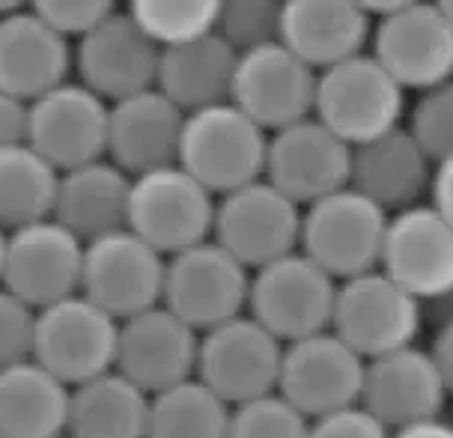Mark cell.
<instances>
[{
  "mask_svg": "<svg viewBox=\"0 0 453 438\" xmlns=\"http://www.w3.org/2000/svg\"><path fill=\"white\" fill-rule=\"evenodd\" d=\"M430 352H433L435 364H439V373L444 379V388H448V396H453V316L439 331H435Z\"/></svg>",
  "mask_w": 453,
  "mask_h": 438,
  "instance_id": "obj_41",
  "label": "cell"
},
{
  "mask_svg": "<svg viewBox=\"0 0 453 438\" xmlns=\"http://www.w3.org/2000/svg\"><path fill=\"white\" fill-rule=\"evenodd\" d=\"M435 161L415 141L409 126L352 146L349 185L385 209L388 215L430 200Z\"/></svg>",
  "mask_w": 453,
  "mask_h": 438,
  "instance_id": "obj_22",
  "label": "cell"
},
{
  "mask_svg": "<svg viewBox=\"0 0 453 438\" xmlns=\"http://www.w3.org/2000/svg\"><path fill=\"white\" fill-rule=\"evenodd\" d=\"M391 438H453V424L450 420L439 418H426V420H415L409 426L391 429Z\"/></svg>",
  "mask_w": 453,
  "mask_h": 438,
  "instance_id": "obj_42",
  "label": "cell"
},
{
  "mask_svg": "<svg viewBox=\"0 0 453 438\" xmlns=\"http://www.w3.org/2000/svg\"><path fill=\"white\" fill-rule=\"evenodd\" d=\"M406 93L373 54L361 51L319 72L313 117L349 146H358L403 126Z\"/></svg>",
  "mask_w": 453,
  "mask_h": 438,
  "instance_id": "obj_2",
  "label": "cell"
},
{
  "mask_svg": "<svg viewBox=\"0 0 453 438\" xmlns=\"http://www.w3.org/2000/svg\"><path fill=\"white\" fill-rule=\"evenodd\" d=\"M57 438H72V435H57Z\"/></svg>",
  "mask_w": 453,
  "mask_h": 438,
  "instance_id": "obj_47",
  "label": "cell"
},
{
  "mask_svg": "<svg viewBox=\"0 0 453 438\" xmlns=\"http://www.w3.org/2000/svg\"><path fill=\"white\" fill-rule=\"evenodd\" d=\"M218 10L221 0H126V12L161 48L212 34Z\"/></svg>",
  "mask_w": 453,
  "mask_h": 438,
  "instance_id": "obj_32",
  "label": "cell"
},
{
  "mask_svg": "<svg viewBox=\"0 0 453 438\" xmlns=\"http://www.w3.org/2000/svg\"><path fill=\"white\" fill-rule=\"evenodd\" d=\"M6 245H10V230L0 224V283H4V263H6Z\"/></svg>",
  "mask_w": 453,
  "mask_h": 438,
  "instance_id": "obj_45",
  "label": "cell"
},
{
  "mask_svg": "<svg viewBox=\"0 0 453 438\" xmlns=\"http://www.w3.org/2000/svg\"><path fill=\"white\" fill-rule=\"evenodd\" d=\"M36 307L0 283V370L34 358Z\"/></svg>",
  "mask_w": 453,
  "mask_h": 438,
  "instance_id": "obj_36",
  "label": "cell"
},
{
  "mask_svg": "<svg viewBox=\"0 0 453 438\" xmlns=\"http://www.w3.org/2000/svg\"><path fill=\"white\" fill-rule=\"evenodd\" d=\"M352 146L334 134L317 117L278 128L269 137L265 180L293 197L298 206H311L349 185Z\"/></svg>",
  "mask_w": 453,
  "mask_h": 438,
  "instance_id": "obj_18",
  "label": "cell"
},
{
  "mask_svg": "<svg viewBox=\"0 0 453 438\" xmlns=\"http://www.w3.org/2000/svg\"><path fill=\"white\" fill-rule=\"evenodd\" d=\"M388 224L391 215L379 203L346 185L304 206L298 250L319 263L334 280H346L382 265Z\"/></svg>",
  "mask_w": 453,
  "mask_h": 438,
  "instance_id": "obj_3",
  "label": "cell"
},
{
  "mask_svg": "<svg viewBox=\"0 0 453 438\" xmlns=\"http://www.w3.org/2000/svg\"><path fill=\"white\" fill-rule=\"evenodd\" d=\"M30 10L69 39H81L119 10V0H30Z\"/></svg>",
  "mask_w": 453,
  "mask_h": 438,
  "instance_id": "obj_37",
  "label": "cell"
},
{
  "mask_svg": "<svg viewBox=\"0 0 453 438\" xmlns=\"http://www.w3.org/2000/svg\"><path fill=\"white\" fill-rule=\"evenodd\" d=\"M444 400L448 388L430 349L411 343L367 361L361 405L388 429L439 418Z\"/></svg>",
  "mask_w": 453,
  "mask_h": 438,
  "instance_id": "obj_21",
  "label": "cell"
},
{
  "mask_svg": "<svg viewBox=\"0 0 453 438\" xmlns=\"http://www.w3.org/2000/svg\"><path fill=\"white\" fill-rule=\"evenodd\" d=\"M111 104L81 81H63L30 102L27 143L66 173L72 167L108 158Z\"/></svg>",
  "mask_w": 453,
  "mask_h": 438,
  "instance_id": "obj_17",
  "label": "cell"
},
{
  "mask_svg": "<svg viewBox=\"0 0 453 438\" xmlns=\"http://www.w3.org/2000/svg\"><path fill=\"white\" fill-rule=\"evenodd\" d=\"M406 126L435 165L453 156V78L418 96Z\"/></svg>",
  "mask_w": 453,
  "mask_h": 438,
  "instance_id": "obj_35",
  "label": "cell"
},
{
  "mask_svg": "<svg viewBox=\"0 0 453 438\" xmlns=\"http://www.w3.org/2000/svg\"><path fill=\"white\" fill-rule=\"evenodd\" d=\"M233 405L203 379H188L152 394L147 438H226Z\"/></svg>",
  "mask_w": 453,
  "mask_h": 438,
  "instance_id": "obj_31",
  "label": "cell"
},
{
  "mask_svg": "<svg viewBox=\"0 0 453 438\" xmlns=\"http://www.w3.org/2000/svg\"><path fill=\"white\" fill-rule=\"evenodd\" d=\"M302 215L304 206H298L263 176L218 197L212 239L242 259L250 272H257L298 250Z\"/></svg>",
  "mask_w": 453,
  "mask_h": 438,
  "instance_id": "obj_10",
  "label": "cell"
},
{
  "mask_svg": "<svg viewBox=\"0 0 453 438\" xmlns=\"http://www.w3.org/2000/svg\"><path fill=\"white\" fill-rule=\"evenodd\" d=\"M215 212L218 197L180 161L134 176L132 182L128 227L165 257L212 239Z\"/></svg>",
  "mask_w": 453,
  "mask_h": 438,
  "instance_id": "obj_5",
  "label": "cell"
},
{
  "mask_svg": "<svg viewBox=\"0 0 453 438\" xmlns=\"http://www.w3.org/2000/svg\"><path fill=\"white\" fill-rule=\"evenodd\" d=\"M311 438H391V429L358 403L311 420Z\"/></svg>",
  "mask_w": 453,
  "mask_h": 438,
  "instance_id": "obj_38",
  "label": "cell"
},
{
  "mask_svg": "<svg viewBox=\"0 0 453 438\" xmlns=\"http://www.w3.org/2000/svg\"><path fill=\"white\" fill-rule=\"evenodd\" d=\"M379 269L418 302L453 296V224L430 200L394 212Z\"/></svg>",
  "mask_w": 453,
  "mask_h": 438,
  "instance_id": "obj_19",
  "label": "cell"
},
{
  "mask_svg": "<svg viewBox=\"0 0 453 438\" xmlns=\"http://www.w3.org/2000/svg\"><path fill=\"white\" fill-rule=\"evenodd\" d=\"M161 45L126 10H117L75 42V72L104 102L152 90L158 78Z\"/></svg>",
  "mask_w": 453,
  "mask_h": 438,
  "instance_id": "obj_15",
  "label": "cell"
},
{
  "mask_svg": "<svg viewBox=\"0 0 453 438\" xmlns=\"http://www.w3.org/2000/svg\"><path fill=\"white\" fill-rule=\"evenodd\" d=\"M364 373L367 358L328 328L283 346L278 394L317 420L361 403Z\"/></svg>",
  "mask_w": 453,
  "mask_h": 438,
  "instance_id": "obj_12",
  "label": "cell"
},
{
  "mask_svg": "<svg viewBox=\"0 0 453 438\" xmlns=\"http://www.w3.org/2000/svg\"><path fill=\"white\" fill-rule=\"evenodd\" d=\"M21 10H30V0H0V19L12 12H21Z\"/></svg>",
  "mask_w": 453,
  "mask_h": 438,
  "instance_id": "obj_44",
  "label": "cell"
},
{
  "mask_svg": "<svg viewBox=\"0 0 453 438\" xmlns=\"http://www.w3.org/2000/svg\"><path fill=\"white\" fill-rule=\"evenodd\" d=\"M87 242L57 218L10 230L4 263V287L21 302L42 311L81 292Z\"/></svg>",
  "mask_w": 453,
  "mask_h": 438,
  "instance_id": "obj_16",
  "label": "cell"
},
{
  "mask_svg": "<svg viewBox=\"0 0 453 438\" xmlns=\"http://www.w3.org/2000/svg\"><path fill=\"white\" fill-rule=\"evenodd\" d=\"M319 72L311 63L283 42H269L239 54L230 102L272 134L313 117Z\"/></svg>",
  "mask_w": 453,
  "mask_h": 438,
  "instance_id": "obj_13",
  "label": "cell"
},
{
  "mask_svg": "<svg viewBox=\"0 0 453 438\" xmlns=\"http://www.w3.org/2000/svg\"><path fill=\"white\" fill-rule=\"evenodd\" d=\"M424 302L382 269L340 280L331 331L364 358L411 346L420 334Z\"/></svg>",
  "mask_w": 453,
  "mask_h": 438,
  "instance_id": "obj_7",
  "label": "cell"
},
{
  "mask_svg": "<svg viewBox=\"0 0 453 438\" xmlns=\"http://www.w3.org/2000/svg\"><path fill=\"white\" fill-rule=\"evenodd\" d=\"M60 170L30 143L0 150V224L6 230L54 218Z\"/></svg>",
  "mask_w": 453,
  "mask_h": 438,
  "instance_id": "obj_30",
  "label": "cell"
},
{
  "mask_svg": "<svg viewBox=\"0 0 453 438\" xmlns=\"http://www.w3.org/2000/svg\"><path fill=\"white\" fill-rule=\"evenodd\" d=\"M250 272L215 239L167 257L165 302L200 334L248 313Z\"/></svg>",
  "mask_w": 453,
  "mask_h": 438,
  "instance_id": "obj_8",
  "label": "cell"
},
{
  "mask_svg": "<svg viewBox=\"0 0 453 438\" xmlns=\"http://www.w3.org/2000/svg\"><path fill=\"white\" fill-rule=\"evenodd\" d=\"M72 388L36 358L0 370V435L57 438L66 435Z\"/></svg>",
  "mask_w": 453,
  "mask_h": 438,
  "instance_id": "obj_28",
  "label": "cell"
},
{
  "mask_svg": "<svg viewBox=\"0 0 453 438\" xmlns=\"http://www.w3.org/2000/svg\"><path fill=\"white\" fill-rule=\"evenodd\" d=\"M358 4H361L370 15L382 19V15H391V12H396V10H403V6L418 4V0H358Z\"/></svg>",
  "mask_w": 453,
  "mask_h": 438,
  "instance_id": "obj_43",
  "label": "cell"
},
{
  "mask_svg": "<svg viewBox=\"0 0 453 438\" xmlns=\"http://www.w3.org/2000/svg\"><path fill=\"white\" fill-rule=\"evenodd\" d=\"M200 331L180 319L167 304L119 322L117 370L150 396L197 376Z\"/></svg>",
  "mask_w": 453,
  "mask_h": 438,
  "instance_id": "obj_20",
  "label": "cell"
},
{
  "mask_svg": "<svg viewBox=\"0 0 453 438\" xmlns=\"http://www.w3.org/2000/svg\"><path fill=\"white\" fill-rule=\"evenodd\" d=\"M430 203L453 224V156L441 158L435 165L433 185H430Z\"/></svg>",
  "mask_w": 453,
  "mask_h": 438,
  "instance_id": "obj_40",
  "label": "cell"
},
{
  "mask_svg": "<svg viewBox=\"0 0 453 438\" xmlns=\"http://www.w3.org/2000/svg\"><path fill=\"white\" fill-rule=\"evenodd\" d=\"M132 182L134 176H128L111 158L72 167L60 173L54 218L84 242L123 230L128 227Z\"/></svg>",
  "mask_w": 453,
  "mask_h": 438,
  "instance_id": "obj_27",
  "label": "cell"
},
{
  "mask_svg": "<svg viewBox=\"0 0 453 438\" xmlns=\"http://www.w3.org/2000/svg\"><path fill=\"white\" fill-rule=\"evenodd\" d=\"M167 257L132 227L87 242L81 292L119 322L165 302Z\"/></svg>",
  "mask_w": 453,
  "mask_h": 438,
  "instance_id": "obj_9",
  "label": "cell"
},
{
  "mask_svg": "<svg viewBox=\"0 0 453 438\" xmlns=\"http://www.w3.org/2000/svg\"><path fill=\"white\" fill-rule=\"evenodd\" d=\"M337 287L340 280L304 250H293L250 274L248 313L280 343H296L331 328Z\"/></svg>",
  "mask_w": 453,
  "mask_h": 438,
  "instance_id": "obj_4",
  "label": "cell"
},
{
  "mask_svg": "<svg viewBox=\"0 0 453 438\" xmlns=\"http://www.w3.org/2000/svg\"><path fill=\"white\" fill-rule=\"evenodd\" d=\"M373 15L358 0H287L280 42L322 72L367 51Z\"/></svg>",
  "mask_w": 453,
  "mask_h": 438,
  "instance_id": "obj_25",
  "label": "cell"
},
{
  "mask_svg": "<svg viewBox=\"0 0 453 438\" xmlns=\"http://www.w3.org/2000/svg\"><path fill=\"white\" fill-rule=\"evenodd\" d=\"M239 51L221 34H203L161 48L156 87L185 113L230 102Z\"/></svg>",
  "mask_w": 453,
  "mask_h": 438,
  "instance_id": "obj_26",
  "label": "cell"
},
{
  "mask_svg": "<svg viewBox=\"0 0 453 438\" xmlns=\"http://www.w3.org/2000/svg\"><path fill=\"white\" fill-rule=\"evenodd\" d=\"M0 438H4V435H0Z\"/></svg>",
  "mask_w": 453,
  "mask_h": 438,
  "instance_id": "obj_48",
  "label": "cell"
},
{
  "mask_svg": "<svg viewBox=\"0 0 453 438\" xmlns=\"http://www.w3.org/2000/svg\"><path fill=\"white\" fill-rule=\"evenodd\" d=\"M226 438H311V418H304L278 391L233 405Z\"/></svg>",
  "mask_w": 453,
  "mask_h": 438,
  "instance_id": "obj_34",
  "label": "cell"
},
{
  "mask_svg": "<svg viewBox=\"0 0 453 438\" xmlns=\"http://www.w3.org/2000/svg\"><path fill=\"white\" fill-rule=\"evenodd\" d=\"M30 132V102L0 90V150L27 143Z\"/></svg>",
  "mask_w": 453,
  "mask_h": 438,
  "instance_id": "obj_39",
  "label": "cell"
},
{
  "mask_svg": "<svg viewBox=\"0 0 453 438\" xmlns=\"http://www.w3.org/2000/svg\"><path fill=\"white\" fill-rule=\"evenodd\" d=\"M185 117L188 113L170 102L158 87L113 102L108 119V158L128 176L176 165Z\"/></svg>",
  "mask_w": 453,
  "mask_h": 438,
  "instance_id": "obj_23",
  "label": "cell"
},
{
  "mask_svg": "<svg viewBox=\"0 0 453 438\" xmlns=\"http://www.w3.org/2000/svg\"><path fill=\"white\" fill-rule=\"evenodd\" d=\"M283 346L250 313L226 319L200 334L197 379L230 405L278 391Z\"/></svg>",
  "mask_w": 453,
  "mask_h": 438,
  "instance_id": "obj_11",
  "label": "cell"
},
{
  "mask_svg": "<svg viewBox=\"0 0 453 438\" xmlns=\"http://www.w3.org/2000/svg\"><path fill=\"white\" fill-rule=\"evenodd\" d=\"M433 4L439 6V10H441V12L448 15V19L453 21V0H433Z\"/></svg>",
  "mask_w": 453,
  "mask_h": 438,
  "instance_id": "obj_46",
  "label": "cell"
},
{
  "mask_svg": "<svg viewBox=\"0 0 453 438\" xmlns=\"http://www.w3.org/2000/svg\"><path fill=\"white\" fill-rule=\"evenodd\" d=\"M119 319L75 292L36 311L34 358L69 388L117 370Z\"/></svg>",
  "mask_w": 453,
  "mask_h": 438,
  "instance_id": "obj_6",
  "label": "cell"
},
{
  "mask_svg": "<svg viewBox=\"0 0 453 438\" xmlns=\"http://www.w3.org/2000/svg\"><path fill=\"white\" fill-rule=\"evenodd\" d=\"M370 54L406 90H430L453 78V21L433 0H418L373 24Z\"/></svg>",
  "mask_w": 453,
  "mask_h": 438,
  "instance_id": "obj_14",
  "label": "cell"
},
{
  "mask_svg": "<svg viewBox=\"0 0 453 438\" xmlns=\"http://www.w3.org/2000/svg\"><path fill=\"white\" fill-rule=\"evenodd\" d=\"M75 69V48L66 34L21 10L0 19V90L36 102L51 93Z\"/></svg>",
  "mask_w": 453,
  "mask_h": 438,
  "instance_id": "obj_24",
  "label": "cell"
},
{
  "mask_svg": "<svg viewBox=\"0 0 453 438\" xmlns=\"http://www.w3.org/2000/svg\"><path fill=\"white\" fill-rule=\"evenodd\" d=\"M269 132L233 102L212 104L185 117L180 165L215 197L265 176Z\"/></svg>",
  "mask_w": 453,
  "mask_h": 438,
  "instance_id": "obj_1",
  "label": "cell"
},
{
  "mask_svg": "<svg viewBox=\"0 0 453 438\" xmlns=\"http://www.w3.org/2000/svg\"><path fill=\"white\" fill-rule=\"evenodd\" d=\"M283 6L287 0H221L215 34H221L239 54L280 42Z\"/></svg>",
  "mask_w": 453,
  "mask_h": 438,
  "instance_id": "obj_33",
  "label": "cell"
},
{
  "mask_svg": "<svg viewBox=\"0 0 453 438\" xmlns=\"http://www.w3.org/2000/svg\"><path fill=\"white\" fill-rule=\"evenodd\" d=\"M152 396L119 370H108L72 388L66 435L72 438H147Z\"/></svg>",
  "mask_w": 453,
  "mask_h": 438,
  "instance_id": "obj_29",
  "label": "cell"
}]
</instances>
